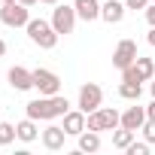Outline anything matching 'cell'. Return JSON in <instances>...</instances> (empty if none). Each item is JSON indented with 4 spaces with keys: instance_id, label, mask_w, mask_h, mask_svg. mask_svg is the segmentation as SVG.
Listing matches in <instances>:
<instances>
[{
    "instance_id": "4dcf8cb0",
    "label": "cell",
    "mask_w": 155,
    "mask_h": 155,
    "mask_svg": "<svg viewBox=\"0 0 155 155\" xmlns=\"http://www.w3.org/2000/svg\"><path fill=\"white\" fill-rule=\"evenodd\" d=\"M0 3H18V0H0Z\"/></svg>"
},
{
    "instance_id": "1f68e13d",
    "label": "cell",
    "mask_w": 155,
    "mask_h": 155,
    "mask_svg": "<svg viewBox=\"0 0 155 155\" xmlns=\"http://www.w3.org/2000/svg\"><path fill=\"white\" fill-rule=\"evenodd\" d=\"M152 3H155V0H152Z\"/></svg>"
},
{
    "instance_id": "d6986e66",
    "label": "cell",
    "mask_w": 155,
    "mask_h": 155,
    "mask_svg": "<svg viewBox=\"0 0 155 155\" xmlns=\"http://www.w3.org/2000/svg\"><path fill=\"white\" fill-rule=\"evenodd\" d=\"M131 143H134V131H128V128H122V125H119V128L113 131V146L125 152V149H128Z\"/></svg>"
},
{
    "instance_id": "83f0119b",
    "label": "cell",
    "mask_w": 155,
    "mask_h": 155,
    "mask_svg": "<svg viewBox=\"0 0 155 155\" xmlns=\"http://www.w3.org/2000/svg\"><path fill=\"white\" fill-rule=\"evenodd\" d=\"M40 3H46V6H55V3H61V0H40Z\"/></svg>"
},
{
    "instance_id": "7c38bea8",
    "label": "cell",
    "mask_w": 155,
    "mask_h": 155,
    "mask_svg": "<svg viewBox=\"0 0 155 155\" xmlns=\"http://www.w3.org/2000/svg\"><path fill=\"white\" fill-rule=\"evenodd\" d=\"M64 131H67V137H79L82 131H85V113L76 107V110H70V113H64V125H61Z\"/></svg>"
},
{
    "instance_id": "6da1fadb",
    "label": "cell",
    "mask_w": 155,
    "mask_h": 155,
    "mask_svg": "<svg viewBox=\"0 0 155 155\" xmlns=\"http://www.w3.org/2000/svg\"><path fill=\"white\" fill-rule=\"evenodd\" d=\"M73 110V104L58 91V94H52V97H46V94H40L37 101H28L25 104V113L31 116V119H37V122H52V119H64V113H70Z\"/></svg>"
},
{
    "instance_id": "44dd1931",
    "label": "cell",
    "mask_w": 155,
    "mask_h": 155,
    "mask_svg": "<svg viewBox=\"0 0 155 155\" xmlns=\"http://www.w3.org/2000/svg\"><path fill=\"white\" fill-rule=\"evenodd\" d=\"M149 149H152V143H146V140H140V143H137V140H134L125 152H128V155H149Z\"/></svg>"
},
{
    "instance_id": "9a60e30c",
    "label": "cell",
    "mask_w": 155,
    "mask_h": 155,
    "mask_svg": "<svg viewBox=\"0 0 155 155\" xmlns=\"http://www.w3.org/2000/svg\"><path fill=\"white\" fill-rule=\"evenodd\" d=\"M15 134H18V140H21V143H34L43 131H40L37 119H31V116H28V119H21V122L15 125Z\"/></svg>"
},
{
    "instance_id": "ac0fdd59",
    "label": "cell",
    "mask_w": 155,
    "mask_h": 155,
    "mask_svg": "<svg viewBox=\"0 0 155 155\" xmlns=\"http://www.w3.org/2000/svg\"><path fill=\"white\" fill-rule=\"evenodd\" d=\"M140 94H143V82H125V79H122L119 97H125V101H140Z\"/></svg>"
},
{
    "instance_id": "4316f807",
    "label": "cell",
    "mask_w": 155,
    "mask_h": 155,
    "mask_svg": "<svg viewBox=\"0 0 155 155\" xmlns=\"http://www.w3.org/2000/svg\"><path fill=\"white\" fill-rule=\"evenodd\" d=\"M18 3H25V6H37L40 0H18Z\"/></svg>"
},
{
    "instance_id": "e0dca14e",
    "label": "cell",
    "mask_w": 155,
    "mask_h": 155,
    "mask_svg": "<svg viewBox=\"0 0 155 155\" xmlns=\"http://www.w3.org/2000/svg\"><path fill=\"white\" fill-rule=\"evenodd\" d=\"M101 149V131H91V128H85L82 134H79V152H88V155H94Z\"/></svg>"
},
{
    "instance_id": "7a4b0ae2",
    "label": "cell",
    "mask_w": 155,
    "mask_h": 155,
    "mask_svg": "<svg viewBox=\"0 0 155 155\" xmlns=\"http://www.w3.org/2000/svg\"><path fill=\"white\" fill-rule=\"evenodd\" d=\"M28 40L34 43V46H40V49H55L58 46V40H61V34L52 28V21H46V18H31L28 21Z\"/></svg>"
},
{
    "instance_id": "277c9868",
    "label": "cell",
    "mask_w": 155,
    "mask_h": 155,
    "mask_svg": "<svg viewBox=\"0 0 155 155\" xmlns=\"http://www.w3.org/2000/svg\"><path fill=\"white\" fill-rule=\"evenodd\" d=\"M52 28L61 34V37H67V34H73L76 31V21H79V15H76V6L70 3H55V9H52Z\"/></svg>"
},
{
    "instance_id": "5bb4252c",
    "label": "cell",
    "mask_w": 155,
    "mask_h": 155,
    "mask_svg": "<svg viewBox=\"0 0 155 155\" xmlns=\"http://www.w3.org/2000/svg\"><path fill=\"white\" fill-rule=\"evenodd\" d=\"M76 15L82 21H97L101 18V0H73Z\"/></svg>"
},
{
    "instance_id": "8992f818",
    "label": "cell",
    "mask_w": 155,
    "mask_h": 155,
    "mask_svg": "<svg viewBox=\"0 0 155 155\" xmlns=\"http://www.w3.org/2000/svg\"><path fill=\"white\" fill-rule=\"evenodd\" d=\"M31 6L25 3H0V21H3L6 28H28L31 21Z\"/></svg>"
},
{
    "instance_id": "ffe728a7",
    "label": "cell",
    "mask_w": 155,
    "mask_h": 155,
    "mask_svg": "<svg viewBox=\"0 0 155 155\" xmlns=\"http://www.w3.org/2000/svg\"><path fill=\"white\" fill-rule=\"evenodd\" d=\"M18 140V134H15V125H9V122H0V146H9V143H15Z\"/></svg>"
},
{
    "instance_id": "9c48e42d",
    "label": "cell",
    "mask_w": 155,
    "mask_h": 155,
    "mask_svg": "<svg viewBox=\"0 0 155 155\" xmlns=\"http://www.w3.org/2000/svg\"><path fill=\"white\" fill-rule=\"evenodd\" d=\"M6 82L15 88V91H31L34 88V70H28V67H9V73H6Z\"/></svg>"
},
{
    "instance_id": "30bf717a",
    "label": "cell",
    "mask_w": 155,
    "mask_h": 155,
    "mask_svg": "<svg viewBox=\"0 0 155 155\" xmlns=\"http://www.w3.org/2000/svg\"><path fill=\"white\" fill-rule=\"evenodd\" d=\"M40 140H43V146H46L49 152H58V149H64L67 131H64L61 125H46V131L40 134Z\"/></svg>"
},
{
    "instance_id": "52a82bcc",
    "label": "cell",
    "mask_w": 155,
    "mask_h": 155,
    "mask_svg": "<svg viewBox=\"0 0 155 155\" xmlns=\"http://www.w3.org/2000/svg\"><path fill=\"white\" fill-rule=\"evenodd\" d=\"M34 88H37L40 94L52 97V94H58V91H61V76H58L55 70L37 67V70H34Z\"/></svg>"
},
{
    "instance_id": "f546056e",
    "label": "cell",
    "mask_w": 155,
    "mask_h": 155,
    "mask_svg": "<svg viewBox=\"0 0 155 155\" xmlns=\"http://www.w3.org/2000/svg\"><path fill=\"white\" fill-rule=\"evenodd\" d=\"M149 91H152V97H155V79H149Z\"/></svg>"
},
{
    "instance_id": "4fadbf2b",
    "label": "cell",
    "mask_w": 155,
    "mask_h": 155,
    "mask_svg": "<svg viewBox=\"0 0 155 155\" xmlns=\"http://www.w3.org/2000/svg\"><path fill=\"white\" fill-rule=\"evenodd\" d=\"M143 122H146V107H137V101H134V107H128L122 113V128H128V131L137 134L143 128Z\"/></svg>"
},
{
    "instance_id": "603a6c76",
    "label": "cell",
    "mask_w": 155,
    "mask_h": 155,
    "mask_svg": "<svg viewBox=\"0 0 155 155\" xmlns=\"http://www.w3.org/2000/svg\"><path fill=\"white\" fill-rule=\"evenodd\" d=\"M149 3H152V0H125V6H128V9H134V12H137V9H146Z\"/></svg>"
},
{
    "instance_id": "484cf974",
    "label": "cell",
    "mask_w": 155,
    "mask_h": 155,
    "mask_svg": "<svg viewBox=\"0 0 155 155\" xmlns=\"http://www.w3.org/2000/svg\"><path fill=\"white\" fill-rule=\"evenodd\" d=\"M146 40H149V46H155V28H149V34H146Z\"/></svg>"
},
{
    "instance_id": "5b68a950",
    "label": "cell",
    "mask_w": 155,
    "mask_h": 155,
    "mask_svg": "<svg viewBox=\"0 0 155 155\" xmlns=\"http://www.w3.org/2000/svg\"><path fill=\"white\" fill-rule=\"evenodd\" d=\"M101 104H104V88L97 82H82L79 85V94H76V107L88 116V113L101 110Z\"/></svg>"
},
{
    "instance_id": "f1b7e54d",
    "label": "cell",
    "mask_w": 155,
    "mask_h": 155,
    "mask_svg": "<svg viewBox=\"0 0 155 155\" xmlns=\"http://www.w3.org/2000/svg\"><path fill=\"white\" fill-rule=\"evenodd\" d=\"M3 55H6V43H3V40H0V58H3Z\"/></svg>"
},
{
    "instance_id": "cb8c5ba5",
    "label": "cell",
    "mask_w": 155,
    "mask_h": 155,
    "mask_svg": "<svg viewBox=\"0 0 155 155\" xmlns=\"http://www.w3.org/2000/svg\"><path fill=\"white\" fill-rule=\"evenodd\" d=\"M143 15H146V21H149V28H155V3H149V6L143 9Z\"/></svg>"
},
{
    "instance_id": "8fae6325",
    "label": "cell",
    "mask_w": 155,
    "mask_h": 155,
    "mask_svg": "<svg viewBox=\"0 0 155 155\" xmlns=\"http://www.w3.org/2000/svg\"><path fill=\"white\" fill-rule=\"evenodd\" d=\"M125 12H128L125 0H104V3H101V18L107 25H119L125 18Z\"/></svg>"
},
{
    "instance_id": "2e32d148",
    "label": "cell",
    "mask_w": 155,
    "mask_h": 155,
    "mask_svg": "<svg viewBox=\"0 0 155 155\" xmlns=\"http://www.w3.org/2000/svg\"><path fill=\"white\" fill-rule=\"evenodd\" d=\"M131 67H134V73H137L140 82L155 79V58H143V55H137V61H134Z\"/></svg>"
},
{
    "instance_id": "7402d4cb",
    "label": "cell",
    "mask_w": 155,
    "mask_h": 155,
    "mask_svg": "<svg viewBox=\"0 0 155 155\" xmlns=\"http://www.w3.org/2000/svg\"><path fill=\"white\" fill-rule=\"evenodd\" d=\"M140 131H143V140H146V143H152V146H155V119H146V122H143V128H140Z\"/></svg>"
},
{
    "instance_id": "ba28073f",
    "label": "cell",
    "mask_w": 155,
    "mask_h": 155,
    "mask_svg": "<svg viewBox=\"0 0 155 155\" xmlns=\"http://www.w3.org/2000/svg\"><path fill=\"white\" fill-rule=\"evenodd\" d=\"M137 43L134 40H119V46H116V52H113V67L122 73L125 67H131L134 61H137Z\"/></svg>"
},
{
    "instance_id": "3957f363",
    "label": "cell",
    "mask_w": 155,
    "mask_h": 155,
    "mask_svg": "<svg viewBox=\"0 0 155 155\" xmlns=\"http://www.w3.org/2000/svg\"><path fill=\"white\" fill-rule=\"evenodd\" d=\"M119 125H122V113L113 107H101L85 116V128H91V131H116Z\"/></svg>"
},
{
    "instance_id": "d4e9b609",
    "label": "cell",
    "mask_w": 155,
    "mask_h": 155,
    "mask_svg": "<svg viewBox=\"0 0 155 155\" xmlns=\"http://www.w3.org/2000/svg\"><path fill=\"white\" fill-rule=\"evenodd\" d=\"M146 119H155V97H152V104L146 107Z\"/></svg>"
}]
</instances>
